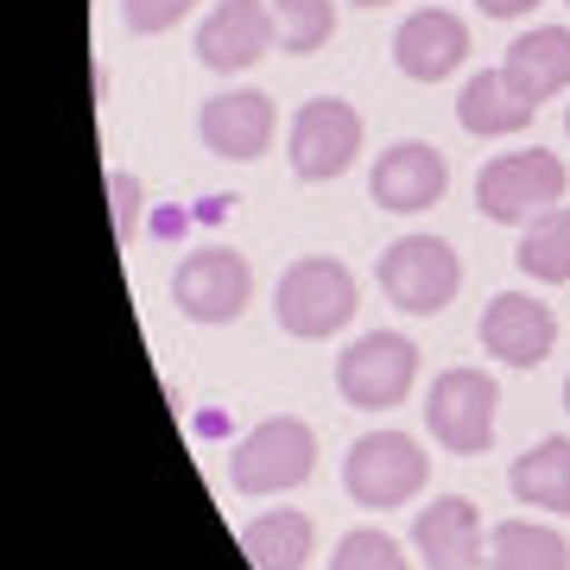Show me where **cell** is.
Returning <instances> with one entry per match:
<instances>
[{
    "label": "cell",
    "mask_w": 570,
    "mask_h": 570,
    "mask_svg": "<svg viewBox=\"0 0 570 570\" xmlns=\"http://www.w3.org/2000/svg\"><path fill=\"white\" fill-rule=\"evenodd\" d=\"M273 317H279L285 336L298 343H317V336H336L355 317V273L330 254H305L279 273V292H273Z\"/></svg>",
    "instance_id": "1"
},
{
    "label": "cell",
    "mask_w": 570,
    "mask_h": 570,
    "mask_svg": "<svg viewBox=\"0 0 570 570\" xmlns=\"http://www.w3.org/2000/svg\"><path fill=\"white\" fill-rule=\"evenodd\" d=\"M431 475V456L419 450V438H406V431H367V438H355L343 456V489L355 508H406V501H419V489H425Z\"/></svg>",
    "instance_id": "2"
},
{
    "label": "cell",
    "mask_w": 570,
    "mask_h": 570,
    "mask_svg": "<svg viewBox=\"0 0 570 570\" xmlns=\"http://www.w3.org/2000/svg\"><path fill=\"white\" fill-rule=\"evenodd\" d=\"M564 159L546 153V146H532V153H501V159L482 165V178H475V209L489 216V223H508V228H527L532 216H546V209L564 204Z\"/></svg>",
    "instance_id": "3"
},
{
    "label": "cell",
    "mask_w": 570,
    "mask_h": 570,
    "mask_svg": "<svg viewBox=\"0 0 570 570\" xmlns=\"http://www.w3.org/2000/svg\"><path fill=\"white\" fill-rule=\"evenodd\" d=\"M317 469V431L305 419H261L228 456V482L242 494H285L311 482Z\"/></svg>",
    "instance_id": "4"
},
{
    "label": "cell",
    "mask_w": 570,
    "mask_h": 570,
    "mask_svg": "<svg viewBox=\"0 0 570 570\" xmlns=\"http://www.w3.org/2000/svg\"><path fill=\"white\" fill-rule=\"evenodd\" d=\"M419 381V348L400 330H367L336 355V393L355 412H387L400 406Z\"/></svg>",
    "instance_id": "5"
},
{
    "label": "cell",
    "mask_w": 570,
    "mask_h": 570,
    "mask_svg": "<svg viewBox=\"0 0 570 570\" xmlns=\"http://www.w3.org/2000/svg\"><path fill=\"white\" fill-rule=\"evenodd\" d=\"M463 285V261L456 247L438 242V235H400V242L381 254V292L387 305H400L406 317H438V311L456 298Z\"/></svg>",
    "instance_id": "6"
},
{
    "label": "cell",
    "mask_w": 570,
    "mask_h": 570,
    "mask_svg": "<svg viewBox=\"0 0 570 570\" xmlns=\"http://www.w3.org/2000/svg\"><path fill=\"white\" fill-rule=\"evenodd\" d=\"M494 406L501 387L482 367H444L425 393V425L450 456H482L494 444Z\"/></svg>",
    "instance_id": "7"
},
{
    "label": "cell",
    "mask_w": 570,
    "mask_h": 570,
    "mask_svg": "<svg viewBox=\"0 0 570 570\" xmlns=\"http://www.w3.org/2000/svg\"><path fill=\"white\" fill-rule=\"evenodd\" d=\"M254 298V266L235 247H197L171 273V305L190 324H235Z\"/></svg>",
    "instance_id": "8"
},
{
    "label": "cell",
    "mask_w": 570,
    "mask_h": 570,
    "mask_svg": "<svg viewBox=\"0 0 570 570\" xmlns=\"http://www.w3.org/2000/svg\"><path fill=\"white\" fill-rule=\"evenodd\" d=\"M362 153V115L343 102V96H317L292 115V134H285V159L305 184H330L343 178Z\"/></svg>",
    "instance_id": "9"
},
{
    "label": "cell",
    "mask_w": 570,
    "mask_h": 570,
    "mask_svg": "<svg viewBox=\"0 0 570 570\" xmlns=\"http://www.w3.org/2000/svg\"><path fill=\"white\" fill-rule=\"evenodd\" d=\"M273 45H279V32H273V0H216L209 20L197 26V63L216 70V77L254 70Z\"/></svg>",
    "instance_id": "10"
},
{
    "label": "cell",
    "mask_w": 570,
    "mask_h": 570,
    "mask_svg": "<svg viewBox=\"0 0 570 570\" xmlns=\"http://www.w3.org/2000/svg\"><path fill=\"white\" fill-rule=\"evenodd\" d=\"M450 190V159L425 140H400L374 159V178H367V197L393 216H419Z\"/></svg>",
    "instance_id": "11"
},
{
    "label": "cell",
    "mask_w": 570,
    "mask_h": 570,
    "mask_svg": "<svg viewBox=\"0 0 570 570\" xmlns=\"http://www.w3.org/2000/svg\"><path fill=\"white\" fill-rule=\"evenodd\" d=\"M551 343H558V317H551V305H539V298H527V292H501V298H489V311H482V348H489L494 362L539 367L551 355Z\"/></svg>",
    "instance_id": "12"
},
{
    "label": "cell",
    "mask_w": 570,
    "mask_h": 570,
    "mask_svg": "<svg viewBox=\"0 0 570 570\" xmlns=\"http://www.w3.org/2000/svg\"><path fill=\"white\" fill-rule=\"evenodd\" d=\"M463 58H469V26L456 20L450 7H419V13H406L400 32H393V63H400L412 82H444Z\"/></svg>",
    "instance_id": "13"
},
{
    "label": "cell",
    "mask_w": 570,
    "mask_h": 570,
    "mask_svg": "<svg viewBox=\"0 0 570 570\" xmlns=\"http://www.w3.org/2000/svg\"><path fill=\"white\" fill-rule=\"evenodd\" d=\"M273 102H266L261 89H223V96H209L204 115H197V134L216 159H261L266 146H273Z\"/></svg>",
    "instance_id": "14"
},
{
    "label": "cell",
    "mask_w": 570,
    "mask_h": 570,
    "mask_svg": "<svg viewBox=\"0 0 570 570\" xmlns=\"http://www.w3.org/2000/svg\"><path fill=\"white\" fill-rule=\"evenodd\" d=\"M412 546H419L425 570H475L482 564V520H475V501L438 494L431 508L412 513Z\"/></svg>",
    "instance_id": "15"
},
{
    "label": "cell",
    "mask_w": 570,
    "mask_h": 570,
    "mask_svg": "<svg viewBox=\"0 0 570 570\" xmlns=\"http://www.w3.org/2000/svg\"><path fill=\"white\" fill-rule=\"evenodd\" d=\"M501 77L532 108L551 102V96H564L570 89V26H532V32H520L508 45V58H501Z\"/></svg>",
    "instance_id": "16"
},
{
    "label": "cell",
    "mask_w": 570,
    "mask_h": 570,
    "mask_svg": "<svg viewBox=\"0 0 570 570\" xmlns=\"http://www.w3.org/2000/svg\"><path fill=\"white\" fill-rule=\"evenodd\" d=\"M532 115H539V108H532L527 96L501 77V70H475V77L463 82V96H456V121H463V134H475V140L520 134Z\"/></svg>",
    "instance_id": "17"
},
{
    "label": "cell",
    "mask_w": 570,
    "mask_h": 570,
    "mask_svg": "<svg viewBox=\"0 0 570 570\" xmlns=\"http://www.w3.org/2000/svg\"><path fill=\"white\" fill-rule=\"evenodd\" d=\"M508 489L520 508L570 513V438H539L527 456H513Z\"/></svg>",
    "instance_id": "18"
},
{
    "label": "cell",
    "mask_w": 570,
    "mask_h": 570,
    "mask_svg": "<svg viewBox=\"0 0 570 570\" xmlns=\"http://www.w3.org/2000/svg\"><path fill=\"white\" fill-rule=\"evenodd\" d=\"M242 551L254 558V570H305L311 551H317V527H311V513H298V508L261 513V520L242 527Z\"/></svg>",
    "instance_id": "19"
},
{
    "label": "cell",
    "mask_w": 570,
    "mask_h": 570,
    "mask_svg": "<svg viewBox=\"0 0 570 570\" xmlns=\"http://www.w3.org/2000/svg\"><path fill=\"white\" fill-rule=\"evenodd\" d=\"M489 570H570V546L558 527L501 520L489 532Z\"/></svg>",
    "instance_id": "20"
},
{
    "label": "cell",
    "mask_w": 570,
    "mask_h": 570,
    "mask_svg": "<svg viewBox=\"0 0 570 570\" xmlns=\"http://www.w3.org/2000/svg\"><path fill=\"white\" fill-rule=\"evenodd\" d=\"M513 266L539 285H564L570 279V204L546 209V216H532L520 247H513Z\"/></svg>",
    "instance_id": "21"
},
{
    "label": "cell",
    "mask_w": 570,
    "mask_h": 570,
    "mask_svg": "<svg viewBox=\"0 0 570 570\" xmlns=\"http://www.w3.org/2000/svg\"><path fill=\"white\" fill-rule=\"evenodd\" d=\"M273 32H279V51L292 58H311L336 39V0H273Z\"/></svg>",
    "instance_id": "22"
},
{
    "label": "cell",
    "mask_w": 570,
    "mask_h": 570,
    "mask_svg": "<svg viewBox=\"0 0 570 570\" xmlns=\"http://www.w3.org/2000/svg\"><path fill=\"white\" fill-rule=\"evenodd\" d=\"M330 570H412L406 551L393 546L381 527H355L336 539V551H330Z\"/></svg>",
    "instance_id": "23"
},
{
    "label": "cell",
    "mask_w": 570,
    "mask_h": 570,
    "mask_svg": "<svg viewBox=\"0 0 570 570\" xmlns=\"http://www.w3.org/2000/svg\"><path fill=\"white\" fill-rule=\"evenodd\" d=\"M190 7H197V0H121V20H127L134 39H159V32H171Z\"/></svg>",
    "instance_id": "24"
},
{
    "label": "cell",
    "mask_w": 570,
    "mask_h": 570,
    "mask_svg": "<svg viewBox=\"0 0 570 570\" xmlns=\"http://www.w3.org/2000/svg\"><path fill=\"white\" fill-rule=\"evenodd\" d=\"M108 197H115V242H134V228H140V178L134 171H108Z\"/></svg>",
    "instance_id": "25"
},
{
    "label": "cell",
    "mask_w": 570,
    "mask_h": 570,
    "mask_svg": "<svg viewBox=\"0 0 570 570\" xmlns=\"http://www.w3.org/2000/svg\"><path fill=\"white\" fill-rule=\"evenodd\" d=\"M475 7H482L489 20H520V13H532V7H539V0H475Z\"/></svg>",
    "instance_id": "26"
},
{
    "label": "cell",
    "mask_w": 570,
    "mask_h": 570,
    "mask_svg": "<svg viewBox=\"0 0 570 570\" xmlns=\"http://www.w3.org/2000/svg\"><path fill=\"white\" fill-rule=\"evenodd\" d=\"M355 7H393V0H355Z\"/></svg>",
    "instance_id": "27"
},
{
    "label": "cell",
    "mask_w": 570,
    "mask_h": 570,
    "mask_svg": "<svg viewBox=\"0 0 570 570\" xmlns=\"http://www.w3.org/2000/svg\"><path fill=\"white\" fill-rule=\"evenodd\" d=\"M564 412H570V381H564Z\"/></svg>",
    "instance_id": "28"
},
{
    "label": "cell",
    "mask_w": 570,
    "mask_h": 570,
    "mask_svg": "<svg viewBox=\"0 0 570 570\" xmlns=\"http://www.w3.org/2000/svg\"><path fill=\"white\" fill-rule=\"evenodd\" d=\"M564 134H570V108H564Z\"/></svg>",
    "instance_id": "29"
},
{
    "label": "cell",
    "mask_w": 570,
    "mask_h": 570,
    "mask_svg": "<svg viewBox=\"0 0 570 570\" xmlns=\"http://www.w3.org/2000/svg\"><path fill=\"white\" fill-rule=\"evenodd\" d=\"M564 7H570V0H564Z\"/></svg>",
    "instance_id": "30"
}]
</instances>
